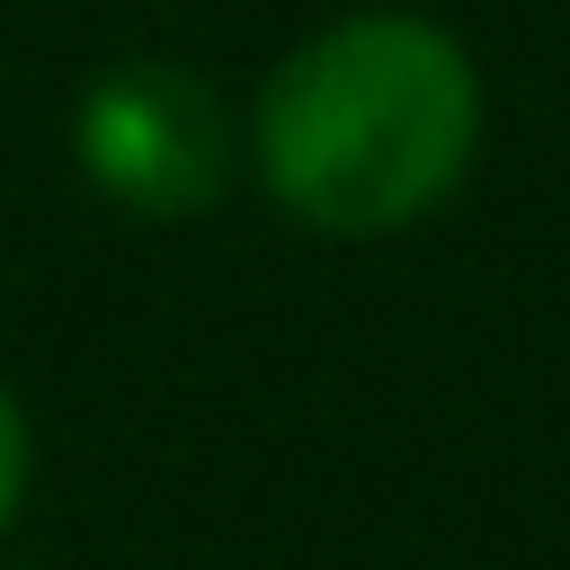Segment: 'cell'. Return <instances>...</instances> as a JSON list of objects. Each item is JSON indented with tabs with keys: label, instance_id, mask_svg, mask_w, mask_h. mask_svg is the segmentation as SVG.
I'll use <instances>...</instances> for the list:
<instances>
[{
	"label": "cell",
	"instance_id": "2",
	"mask_svg": "<svg viewBox=\"0 0 570 570\" xmlns=\"http://www.w3.org/2000/svg\"><path fill=\"white\" fill-rule=\"evenodd\" d=\"M80 169L98 196H116L125 214H151V223H178V214H205L232 178V116L223 98L178 71V62H116L89 80L80 98Z\"/></svg>",
	"mask_w": 570,
	"mask_h": 570
},
{
	"label": "cell",
	"instance_id": "3",
	"mask_svg": "<svg viewBox=\"0 0 570 570\" xmlns=\"http://www.w3.org/2000/svg\"><path fill=\"white\" fill-rule=\"evenodd\" d=\"M18 499H27V419H18V401L0 392V525L18 517Z\"/></svg>",
	"mask_w": 570,
	"mask_h": 570
},
{
	"label": "cell",
	"instance_id": "1",
	"mask_svg": "<svg viewBox=\"0 0 570 570\" xmlns=\"http://www.w3.org/2000/svg\"><path fill=\"white\" fill-rule=\"evenodd\" d=\"M481 142L472 53L428 18H338L258 89V178L312 232L374 240L419 223Z\"/></svg>",
	"mask_w": 570,
	"mask_h": 570
}]
</instances>
